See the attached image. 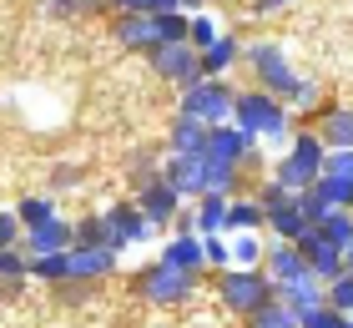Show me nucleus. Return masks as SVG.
<instances>
[{
  "mask_svg": "<svg viewBox=\"0 0 353 328\" xmlns=\"http://www.w3.org/2000/svg\"><path fill=\"white\" fill-rule=\"evenodd\" d=\"M288 117H293L288 102L263 91V86L237 91V102H232V126H243L252 142H283L288 137Z\"/></svg>",
  "mask_w": 353,
  "mask_h": 328,
  "instance_id": "obj_1",
  "label": "nucleus"
},
{
  "mask_svg": "<svg viewBox=\"0 0 353 328\" xmlns=\"http://www.w3.org/2000/svg\"><path fill=\"white\" fill-rule=\"evenodd\" d=\"M323 157H328V142L318 137V131H298V137L288 142V152L278 157L272 177H278L288 192H303V187H313L318 177H323Z\"/></svg>",
  "mask_w": 353,
  "mask_h": 328,
  "instance_id": "obj_2",
  "label": "nucleus"
},
{
  "mask_svg": "<svg viewBox=\"0 0 353 328\" xmlns=\"http://www.w3.org/2000/svg\"><path fill=\"white\" fill-rule=\"evenodd\" d=\"M232 102H237V91L222 76H202L197 86H187L176 96V117L202 122V126H222V122H232Z\"/></svg>",
  "mask_w": 353,
  "mask_h": 328,
  "instance_id": "obj_3",
  "label": "nucleus"
},
{
  "mask_svg": "<svg viewBox=\"0 0 353 328\" xmlns=\"http://www.w3.org/2000/svg\"><path fill=\"white\" fill-rule=\"evenodd\" d=\"M217 298H222L228 313L248 318V313H258V308L272 298V278L263 268H222L217 273Z\"/></svg>",
  "mask_w": 353,
  "mask_h": 328,
  "instance_id": "obj_4",
  "label": "nucleus"
},
{
  "mask_svg": "<svg viewBox=\"0 0 353 328\" xmlns=\"http://www.w3.org/2000/svg\"><path fill=\"white\" fill-rule=\"evenodd\" d=\"M147 61H152V76L172 81L176 91H187V86L202 81V51L192 41H162V46L147 51Z\"/></svg>",
  "mask_w": 353,
  "mask_h": 328,
  "instance_id": "obj_5",
  "label": "nucleus"
},
{
  "mask_svg": "<svg viewBox=\"0 0 353 328\" xmlns=\"http://www.w3.org/2000/svg\"><path fill=\"white\" fill-rule=\"evenodd\" d=\"M243 61H248V71L258 76L263 91H272V96L293 91L298 71H293V61H288V51H283L278 41H252V46H243Z\"/></svg>",
  "mask_w": 353,
  "mask_h": 328,
  "instance_id": "obj_6",
  "label": "nucleus"
},
{
  "mask_svg": "<svg viewBox=\"0 0 353 328\" xmlns=\"http://www.w3.org/2000/svg\"><path fill=\"white\" fill-rule=\"evenodd\" d=\"M137 288H141V298H147V303H157V308H176V303L192 298V288H197V273L172 268V262H152V268L137 273Z\"/></svg>",
  "mask_w": 353,
  "mask_h": 328,
  "instance_id": "obj_7",
  "label": "nucleus"
},
{
  "mask_svg": "<svg viewBox=\"0 0 353 328\" xmlns=\"http://www.w3.org/2000/svg\"><path fill=\"white\" fill-rule=\"evenodd\" d=\"M101 233H106V248L121 253V248H137V242H152L162 227H157L137 202H111L101 212Z\"/></svg>",
  "mask_w": 353,
  "mask_h": 328,
  "instance_id": "obj_8",
  "label": "nucleus"
},
{
  "mask_svg": "<svg viewBox=\"0 0 353 328\" xmlns=\"http://www.w3.org/2000/svg\"><path fill=\"white\" fill-rule=\"evenodd\" d=\"M202 157L237 162V167H252V162H263V157H258V142H252L243 126H232V122H222V126H207V146H202Z\"/></svg>",
  "mask_w": 353,
  "mask_h": 328,
  "instance_id": "obj_9",
  "label": "nucleus"
},
{
  "mask_svg": "<svg viewBox=\"0 0 353 328\" xmlns=\"http://www.w3.org/2000/svg\"><path fill=\"white\" fill-rule=\"evenodd\" d=\"M293 242H298V253L308 258V268H313L318 283H333V278L343 273V248H339V242H328L318 227H308V233L293 238Z\"/></svg>",
  "mask_w": 353,
  "mask_h": 328,
  "instance_id": "obj_10",
  "label": "nucleus"
},
{
  "mask_svg": "<svg viewBox=\"0 0 353 328\" xmlns=\"http://www.w3.org/2000/svg\"><path fill=\"white\" fill-rule=\"evenodd\" d=\"M117 273V248L106 242H71V283H96Z\"/></svg>",
  "mask_w": 353,
  "mask_h": 328,
  "instance_id": "obj_11",
  "label": "nucleus"
},
{
  "mask_svg": "<svg viewBox=\"0 0 353 328\" xmlns=\"http://www.w3.org/2000/svg\"><path fill=\"white\" fill-rule=\"evenodd\" d=\"M137 207L147 212V218H152L157 227H167V222L176 218V207H182V192H176V187L167 182V177L157 172V177H147V182L137 187Z\"/></svg>",
  "mask_w": 353,
  "mask_h": 328,
  "instance_id": "obj_12",
  "label": "nucleus"
},
{
  "mask_svg": "<svg viewBox=\"0 0 353 328\" xmlns=\"http://www.w3.org/2000/svg\"><path fill=\"white\" fill-rule=\"evenodd\" d=\"M263 273L272 278V288H283V283H298V278H313L308 258L298 253V242H272V248L263 253Z\"/></svg>",
  "mask_w": 353,
  "mask_h": 328,
  "instance_id": "obj_13",
  "label": "nucleus"
},
{
  "mask_svg": "<svg viewBox=\"0 0 353 328\" xmlns=\"http://www.w3.org/2000/svg\"><path fill=\"white\" fill-rule=\"evenodd\" d=\"M111 36H117L121 46H132V51H152L157 46V15L152 10H117Z\"/></svg>",
  "mask_w": 353,
  "mask_h": 328,
  "instance_id": "obj_14",
  "label": "nucleus"
},
{
  "mask_svg": "<svg viewBox=\"0 0 353 328\" xmlns=\"http://www.w3.org/2000/svg\"><path fill=\"white\" fill-rule=\"evenodd\" d=\"M26 253L30 258H41V253H66L71 242H76V222L66 218H51V222H41V227H26Z\"/></svg>",
  "mask_w": 353,
  "mask_h": 328,
  "instance_id": "obj_15",
  "label": "nucleus"
},
{
  "mask_svg": "<svg viewBox=\"0 0 353 328\" xmlns=\"http://www.w3.org/2000/svg\"><path fill=\"white\" fill-rule=\"evenodd\" d=\"M308 212H303V202H298V192L293 197H283L278 207H268V233L278 238V242H293V238H303L308 233Z\"/></svg>",
  "mask_w": 353,
  "mask_h": 328,
  "instance_id": "obj_16",
  "label": "nucleus"
},
{
  "mask_svg": "<svg viewBox=\"0 0 353 328\" xmlns=\"http://www.w3.org/2000/svg\"><path fill=\"white\" fill-rule=\"evenodd\" d=\"M162 177H167L182 197H202V157L172 152V157H162Z\"/></svg>",
  "mask_w": 353,
  "mask_h": 328,
  "instance_id": "obj_17",
  "label": "nucleus"
},
{
  "mask_svg": "<svg viewBox=\"0 0 353 328\" xmlns=\"http://www.w3.org/2000/svg\"><path fill=\"white\" fill-rule=\"evenodd\" d=\"M162 262H172V268H187V273H202V268H207L202 238L192 233V227H182L176 238H167V248H162Z\"/></svg>",
  "mask_w": 353,
  "mask_h": 328,
  "instance_id": "obj_18",
  "label": "nucleus"
},
{
  "mask_svg": "<svg viewBox=\"0 0 353 328\" xmlns=\"http://www.w3.org/2000/svg\"><path fill=\"white\" fill-rule=\"evenodd\" d=\"M272 293H278V298L293 308L298 318H308L313 308L328 303V293H323V283H318V278H298V283H283V288H272Z\"/></svg>",
  "mask_w": 353,
  "mask_h": 328,
  "instance_id": "obj_19",
  "label": "nucleus"
},
{
  "mask_svg": "<svg viewBox=\"0 0 353 328\" xmlns=\"http://www.w3.org/2000/svg\"><path fill=\"white\" fill-rule=\"evenodd\" d=\"M202 192H217V197H237V192H243V167H237V162H217V157H202Z\"/></svg>",
  "mask_w": 353,
  "mask_h": 328,
  "instance_id": "obj_20",
  "label": "nucleus"
},
{
  "mask_svg": "<svg viewBox=\"0 0 353 328\" xmlns=\"http://www.w3.org/2000/svg\"><path fill=\"white\" fill-rule=\"evenodd\" d=\"M228 202H232V197H217V192H202V197H197V212H192V227H197V238L228 233Z\"/></svg>",
  "mask_w": 353,
  "mask_h": 328,
  "instance_id": "obj_21",
  "label": "nucleus"
},
{
  "mask_svg": "<svg viewBox=\"0 0 353 328\" xmlns=\"http://www.w3.org/2000/svg\"><path fill=\"white\" fill-rule=\"evenodd\" d=\"M268 227V212L258 197H232L228 202V233H263Z\"/></svg>",
  "mask_w": 353,
  "mask_h": 328,
  "instance_id": "obj_22",
  "label": "nucleus"
},
{
  "mask_svg": "<svg viewBox=\"0 0 353 328\" xmlns=\"http://www.w3.org/2000/svg\"><path fill=\"white\" fill-rule=\"evenodd\" d=\"M318 137L333 146H353V106H328L323 117H318Z\"/></svg>",
  "mask_w": 353,
  "mask_h": 328,
  "instance_id": "obj_23",
  "label": "nucleus"
},
{
  "mask_svg": "<svg viewBox=\"0 0 353 328\" xmlns=\"http://www.w3.org/2000/svg\"><path fill=\"white\" fill-rule=\"evenodd\" d=\"M237 61H243V46H237V36H217V41L202 51V76H228Z\"/></svg>",
  "mask_w": 353,
  "mask_h": 328,
  "instance_id": "obj_24",
  "label": "nucleus"
},
{
  "mask_svg": "<svg viewBox=\"0 0 353 328\" xmlns=\"http://www.w3.org/2000/svg\"><path fill=\"white\" fill-rule=\"evenodd\" d=\"M248 328H303V318L278 298V293H272V298L258 308V313H248Z\"/></svg>",
  "mask_w": 353,
  "mask_h": 328,
  "instance_id": "obj_25",
  "label": "nucleus"
},
{
  "mask_svg": "<svg viewBox=\"0 0 353 328\" xmlns=\"http://www.w3.org/2000/svg\"><path fill=\"white\" fill-rule=\"evenodd\" d=\"M167 142H172V152H182V157H202V146H207V126H202V122H187V117H176Z\"/></svg>",
  "mask_w": 353,
  "mask_h": 328,
  "instance_id": "obj_26",
  "label": "nucleus"
},
{
  "mask_svg": "<svg viewBox=\"0 0 353 328\" xmlns=\"http://www.w3.org/2000/svg\"><path fill=\"white\" fill-rule=\"evenodd\" d=\"M30 278H41V283H71V248H66V253H41V258H30Z\"/></svg>",
  "mask_w": 353,
  "mask_h": 328,
  "instance_id": "obj_27",
  "label": "nucleus"
},
{
  "mask_svg": "<svg viewBox=\"0 0 353 328\" xmlns=\"http://www.w3.org/2000/svg\"><path fill=\"white\" fill-rule=\"evenodd\" d=\"M15 218H21V227H41V222L61 218V212H56V197H21V202H15Z\"/></svg>",
  "mask_w": 353,
  "mask_h": 328,
  "instance_id": "obj_28",
  "label": "nucleus"
},
{
  "mask_svg": "<svg viewBox=\"0 0 353 328\" xmlns=\"http://www.w3.org/2000/svg\"><path fill=\"white\" fill-rule=\"evenodd\" d=\"M263 238L258 233H232V268H263Z\"/></svg>",
  "mask_w": 353,
  "mask_h": 328,
  "instance_id": "obj_29",
  "label": "nucleus"
},
{
  "mask_svg": "<svg viewBox=\"0 0 353 328\" xmlns=\"http://www.w3.org/2000/svg\"><path fill=\"white\" fill-rule=\"evenodd\" d=\"M318 233H323L328 242H339V248H348L353 242V207H339V212H328L323 222H313Z\"/></svg>",
  "mask_w": 353,
  "mask_h": 328,
  "instance_id": "obj_30",
  "label": "nucleus"
},
{
  "mask_svg": "<svg viewBox=\"0 0 353 328\" xmlns=\"http://www.w3.org/2000/svg\"><path fill=\"white\" fill-rule=\"evenodd\" d=\"M323 293H328V308H339V313H353V273L343 268L333 283H323Z\"/></svg>",
  "mask_w": 353,
  "mask_h": 328,
  "instance_id": "obj_31",
  "label": "nucleus"
},
{
  "mask_svg": "<svg viewBox=\"0 0 353 328\" xmlns=\"http://www.w3.org/2000/svg\"><path fill=\"white\" fill-rule=\"evenodd\" d=\"M283 102H288V111H313V106H318V81H313V76H298L293 91H288Z\"/></svg>",
  "mask_w": 353,
  "mask_h": 328,
  "instance_id": "obj_32",
  "label": "nucleus"
},
{
  "mask_svg": "<svg viewBox=\"0 0 353 328\" xmlns=\"http://www.w3.org/2000/svg\"><path fill=\"white\" fill-rule=\"evenodd\" d=\"M187 21H192L187 10H167V15H157V46H162V41H187Z\"/></svg>",
  "mask_w": 353,
  "mask_h": 328,
  "instance_id": "obj_33",
  "label": "nucleus"
},
{
  "mask_svg": "<svg viewBox=\"0 0 353 328\" xmlns=\"http://www.w3.org/2000/svg\"><path fill=\"white\" fill-rule=\"evenodd\" d=\"M217 36H222V30H217V21H212V15H202V10H197V15L187 21V41L197 46V51H207V46H212Z\"/></svg>",
  "mask_w": 353,
  "mask_h": 328,
  "instance_id": "obj_34",
  "label": "nucleus"
},
{
  "mask_svg": "<svg viewBox=\"0 0 353 328\" xmlns=\"http://www.w3.org/2000/svg\"><path fill=\"white\" fill-rule=\"evenodd\" d=\"M303 328H353V313H339V308H313L308 318H303Z\"/></svg>",
  "mask_w": 353,
  "mask_h": 328,
  "instance_id": "obj_35",
  "label": "nucleus"
},
{
  "mask_svg": "<svg viewBox=\"0 0 353 328\" xmlns=\"http://www.w3.org/2000/svg\"><path fill=\"white\" fill-rule=\"evenodd\" d=\"M202 253H207V268H228L232 262V242H222V233H212V238H202Z\"/></svg>",
  "mask_w": 353,
  "mask_h": 328,
  "instance_id": "obj_36",
  "label": "nucleus"
},
{
  "mask_svg": "<svg viewBox=\"0 0 353 328\" xmlns=\"http://www.w3.org/2000/svg\"><path fill=\"white\" fill-rule=\"evenodd\" d=\"M0 278H30V258H21V248H0Z\"/></svg>",
  "mask_w": 353,
  "mask_h": 328,
  "instance_id": "obj_37",
  "label": "nucleus"
},
{
  "mask_svg": "<svg viewBox=\"0 0 353 328\" xmlns=\"http://www.w3.org/2000/svg\"><path fill=\"white\" fill-rule=\"evenodd\" d=\"M323 172L343 177V182H353V146H333V152L323 157Z\"/></svg>",
  "mask_w": 353,
  "mask_h": 328,
  "instance_id": "obj_38",
  "label": "nucleus"
},
{
  "mask_svg": "<svg viewBox=\"0 0 353 328\" xmlns=\"http://www.w3.org/2000/svg\"><path fill=\"white\" fill-rule=\"evenodd\" d=\"M21 238H26V227L15 212H0V248H21Z\"/></svg>",
  "mask_w": 353,
  "mask_h": 328,
  "instance_id": "obj_39",
  "label": "nucleus"
},
{
  "mask_svg": "<svg viewBox=\"0 0 353 328\" xmlns=\"http://www.w3.org/2000/svg\"><path fill=\"white\" fill-rule=\"evenodd\" d=\"M283 197H293V192H288V187L278 182V177H268V182H258V202H263V212H268V207H278Z\"/></svg>",
  "mask_w": 353,
  "mask_h": 328,
  "instance_id": "obj_40",
  "label": "nucleus"
},
{
  "mask_svg": "<svg viewBox=\"0 0 353 328\" xmlns=\"http://www.w3.org/2000/svg\"><path fill=\"white\" fill-rule=\"evenodd\" d=\"M76 242H106V233H101V218L76 222Z\"/></svg>",
  "mask_w": 353,
  "mask_h": 328,
  "instance_id": "obj_41",
  "label": "nucleus"
},
{
  "mask_svg": "<svg viewBox=\"0 0 353 328\" xmlns=\"http://www.w3.org/2000/svg\"><path fill=\"white\" fill-rule=\"evenodd\" d=\"M91 6H96V0H51V15H81Z\"/></svg>",
  "mask_w": 353,
  "mask_h": 328,
  "instance_id": "obj_42",
  "label": "nucleus"
},
{
  "mask_svg": "<svg viewBox=\"0 0 353 328\" xmlns=\"http://www.w3.org/2000/svg\"><path fill=\"white\" fill-rule=\"evenodd\" d=\"M293 0H258V15H278V10H288Z\"/></svg>",
  "mask_w": 353,
  "mask_h": 328,
  "instance_id": "obj_43",
  "label": "nucleus"
},
{
  "mask_svg": "<svg viewBox=\"0 0 353 328\" xmlns=\"http://www.w3.org/2000/svg\"><path fill=\"white\" fill-rule=\"evenodd\" d=\"M167 10H182V0H152V15H167Z\"/></svg>",
  "mask_w": 353,
  "mask_h": 328,
  "instance_id": "obj_44",
  "label": "nucleus"
},
{
  "mask_svg": "<svg viewBox=\"0 0 353 328\" xmlns=\"http://www.w3.org/2000/svg\"><path fill=\"white\" fill-rule=\"evenodd\" d=\"M343 268L353 273V242H348V248H343Z\"/></svg>",
  "mask_w": 353,
  "mask_h": 328,
  "instance_id": "obj_45",
  "label": "nucleus"
},
{
  "mask_svg": "<svg viewBox=\"0 0 353 328\" xmlns=\"http://www.w3.org/2000/svg\"><path fill=\"white\" fill-rule=\"evenodd\" d=\"M182 10H192V15H197V10H202V0H182Z\"/></svg>",
  "mask_w": 353,
  "mask_h": 328,
  "instance_id": "obj_46",
  "label": "nucleus"
}]
</instances>
